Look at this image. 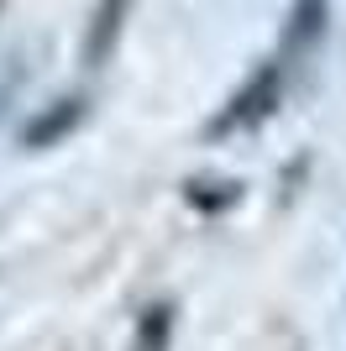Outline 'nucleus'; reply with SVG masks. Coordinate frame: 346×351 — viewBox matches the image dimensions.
I'll return each instance as SVG.
<instances>
[{
    "mask_svg": "<svg viewBox=\"0 0 346 351\" xmlns=\"http://www.w3.org/2000/svg\"><path fill=\"white\" fill-rule=\"evenodd\" d=\"M121 16H126V0H105V11H100V37H89V63L111 53V43L121 37Z\"/></svg>",
    "mask_w": 346,
    "mask_h": 351,
    "instance_id": "obj_1",
    "label": "nucleus"
}]
</instances>
